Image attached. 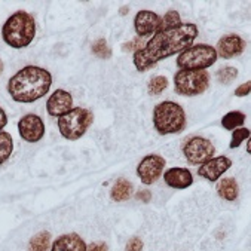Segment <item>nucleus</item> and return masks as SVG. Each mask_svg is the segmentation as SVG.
I'll return each instance as SVG.
<instances>
[{"instance_id": "nucleus-1", "label": "nucleus", "mask_w": 251, "mask_h": 251, "mask_svg": "<svg viewBox=\"0 0 251 251\" xmlns=\"http://www.w3.org/2000/svg\"><path fill=\"white\" fill-rule=\"evenodd\" d=\"M198 34V27L192 23H183L178 27L161 30L155 33L152 39H149L143 48L134 52V66L141 73L153 69L159 61L190 48Z\"/></svg>"}, {"instance_id": "nucleus-2", "label": "nucleus", "mask_w": 251, "mask_h": 251, "mask_svg": "<svg viewBox=\"0 0 251 251\" xmlns=\"http://www.w3.org/2000/svg\"><path fill=\"white\" fill-rule=\"evenodd\" d=\"M52 85V75L39 66H25L8 82V92L17 103H34L45 97Z\"/></svg>"}, {"instance_id": "nucleus-3", "label": "nucleus", "mask_w": 251, "mask_h": 251, "mask_svg": "<svg viewBox=\"0 0 251 251\" xmlns=\"http://www.w3.org/2000/svg\"><path fill=\"white\" fill-rule=\"evenodd\" d=\"M36 36V21L33 15L25 11L12 14L2 27V39L14 49L28 46Z\"/></svg>"}, {"instance_id": "nucleus-4", "label": "nucleus", "mask_w": 251, "mask_h": 251, "mask_svg": "<svg viewBox=\"0 0 251 251\" xmlns=\"http://www.w3.org/2000/svg\"><path fill=\"white\" fill-rule=\"evenodd\" d=\"M184 109L174 101H162L153 109V125L161 135L178 134L186 128Z\"/></svg>"}, {"instance_id": "nucleus-5", "label": "nucleus", "mask_w": 251, "mask_h": 251, "mask_svg": "<svg viewBox=\"0 0 251 251\" xmlns=\"http://www.w3.org/2000/svg\"><path fill=\"white\" fill-rule=\"evenodd\" d=\"M216 48L211 45H192L177 57L180 70H207L217 61Z\"/></svg>"}, {"instance_id": "nucleus-6", "label": "nucleus", "mask_w": 251, "mask_h": 251, "mask_svg": "<svg viewBox=\"0 0 251 251\" xmlns=\"http://www.w3.org/2000/svg\"><path fill=\"white\" fill-rule=\"evenodd\" d=\"M208 86L210 73L207 70H178L174 76V89L183 97L201 95Z\"/></svg>"}, {"instance_id": "nucleus-7", "label": "nucleus", "mask_w": 251, "mask_h": 251, "mask_svg": "<svg viewBox=\"0 0 251 251\" xmlns=\"http://www.w3.org/2000/svg\"><path fill=\"white\" fill-rule=\"evenodd\" d=\"M92 113L88 109L73 107L70 112L58 118L60 134L67 140H77L92 125Z\"/></svg>"}, {"instance_id": "nucleus-8", "label": "nucleus", "mask_w": 251, "mask_h": 251, "mask_svg": "<svg viewBox=\"0 0 251 251\" xmlns=\"http://www.w3.org/2000/svg\"><path fill=\"white\" fill-rule=\"evenodd\" d=\"M183 153L190 165H202L204 162L214 158L216 149L208 138L192 137L183 146Z\"/></svg>"}, {"instance_id": "nucleus-9", "label": "nucleus", "mask_w": 251, "mask_h": 251, "mask_svg": "<svg viewBox=\"0 0 251 251\" xmlns=\"http://www.w3.org/2000/svg\"><path fill=\"white\" fill-rule=\"evenodd\" d=\"M165 159L161 155H147L141 159L137 167V176L140 181L146 186L153 184L164 174Z\"/></svg>"}, {"instance_id": "nucleus-10", "label": "nucleus", "mask_w": 251, "mask_h": 251, "mask_svg": "<svg viewBox=\"0 0 251 251\" xmlns=\"http://www.w3.org/2000/svg\"><path fill=\"white\" fill-rule=\"evenodd\" d=\"M18 132L27 143H37L45 135V124L40 116L34 113L24 115L18 121Z\"/></svg>"}, {"instance_id": "nucleus-11", "label": "nucleus", "mask_w": 251, "mask_h": 251, "mask_svg": "<svg viewBox=\"0 0 251 251\" xmlns=\"http://www.w3.org/2000/svg\"><path fill=\"white\" fill-rule=\"evenodd\" d=\"M134 28L140 37L155 34L162 30V17L152 11H138L134 18Z\"/></svg>"}, {"instance_id": "nucleus-12", "label": "nucleus", "mask_w": 251, "mask_h": 251, "mask_svg": "<svg viewBox=\"0 0 251 251\" xmlns=\"http://www.w3.org/2000/svg\"><path fill=\"white\" fill-rule=\"evenodd\" d=\"M73 109V97L69 91L57 89L46 101V112L49 116L60 118Z\"/></svg>"}, {"instance_id": "nucleus-13", "label": "nucleus", "mask_w": 251, "mask_h": 251, "mask_svg": "<svg viewBox=\"0 0 251 251\" xmlns=\"http://www.w3.org/2000/svg\"><path fill=\"white\" fill-rule=\"evenodd\" d=\"M245 49V40L238 36V34H225L223 37H220V40L217 42V48H216V52L217 57H222L225 60L238 57L244 52Z\"/></svg>"}, {"instance_id": "nucleus-14", "label": "nucleus", "mask_w": 251, "mask_h": 251, "mask_svg": "<svg viewBox=\"0 0 251 251\" xmlns=\"http://www.w3.org/2000/svg\"><path fill=\"white\" fill-rule=\"evenodd\" d=\"M232 167V159H229L227 156H217V158H211L210 161L204 162L199 167L198 174L201 177H204L208 181H217L229 168Z\"/></svg>"}, {"instance_id": "nucleus-15", "label": "nucleus", "mask_w": 251, "mask_h": 251, "mask_svg": "<svg viewBox=\"0 0 251 251\" xmlns=\"http://www.w3.org/2000/svg\"><path fill=\"white\" fill-rule=\"evenodd\" d=\"M164 181L173 189H187L193 183V176L187 168L174 167L164 173Z\"/></svg>"}, {"instance_id": "nucleus-16", "label": "nucleus", "mask_w": 251, "mask_h": 251, "mask_svg": "<svg viewBox=\"0 0 251 251\" xmlns=\"http://www.w3.org/2000/svg\"><path fill=\"white\" fill-rule=\"evenodd\" d=\"M85 241L77 233H66L58 236L51 245V251H86Z\"/></svg>"}, {"instance_id": "nucleus-17", "label": "nucleus", "mask_w": 251, "mask_h": 251, "mask_svg": "<svg viewBox=\"0 0 251 251\" xmlns=\"http://www.w3.org/2000/svg\"><path fill=\"white\" fill-rule=\"evenodd\" d=\"M238 183L232 177L222 178L217 184V193L226 201H235L238 198Z\"/></svg>"}, {"instance_id": "nucleus-18", "label": "nucleus", "mask_w": 251, "mask_h": 251, "mask_svg": "<svg viewBox=\"0 0 251 251\" xmlns=\"http://www.w3.org/2000/svg\"><path fill=\"white\" fill-rule=\"evenodd\" d=\"M132 195V184L126 178H119L112 189V199L116 202H122V201H128Z\"/></svg>"}, {"instance_id": "nucleus-19", "label": "nucleus", "mask_w": 251, "mask_h": 251, "mask_svg": "<svg viewBox=\"0 0 251 251\" xmlns=\"http://www.w3.org/2000/svg\"><path fill=\"white\" fill-rule=\"evenodd\" d=\"M49 248H51V233L42 230L30 239L27 251H48Z\"/></svg>"}, {"instance_id": "nucleus-20", "label": "nucleus", "mask_w": 251, "mask_h": 251, "mask_svg": "<svg viewBox=\"0 0 251 251\" xmlns=\"http://www.w3.org/2000/svg\"><path fill=\"white\" fill-rule=\"evenodd\" d=\"M245 115L239 110H233V112H229L226 113L223 118H222V126L227 131H233L236 128H241L245 122Z\"/></svg>"}, {"instance_id": "nucleus-21", "label": "nucleus", "mask_w": 251, "mask_h": 251, "mask_svg": "<svg viewBox=\"0 0 251 251\" xmlns=\"http://www.w3.org/2000/svg\"><path fill=\"white\" fill-rule=\"evenodd\" d=\"M12 150H14L12 135L6 131H2L0 132V165L5 164L11 158Z\"/></svg>"}, {"instance_id": "nucleus-22", "label": "nucleus", "mask_w": 251, "mask_h": 251, "mask_svg": "<svg viewBox=\"0 0 251 251\" xmlns=\"http://www.w3.org/2000/svg\"><path fill=\"white\" fill-rule=\"evenodd\" d=\"M168 86V79L165 76H153L147 85V91L150 95H161Z\"/></svg>"}, {"instance_id": "nucleus-23", "label": "nucleus", "mask_w": 251, "mask_h": 251, "mask_svg": "<svg viewBox=\"0 0 251 251\" xmlns=\"http://www.w3.org/2000/svg\"><path fill=\"white\" fill-rule=\"evenodd\" d=\"M216 76H217L219 83H222V85H230L236 79V76H238V69L236 67H232V66H225L220 70H217Z\"/></svg>"}, {"instance_id": "nucleus-24", "label": "nucleus", "mask_w": 251, "mask_h": 251, "mask_svg": "<svg viewBox=\"0 0 251 251\" xmlns=\"http://www.w3.org/2000/svg\"><path fill=\"white\" fill-rule=\"evenodd\" d=\"M92 52L98 58H104V60H107V58L112 57V49L107 45L106 39H98V40H95L92 43Z\"/></svg>"}, {"instance_id": "nucleus-25", "label": "nucleus", "mask_w": 251, "mask_h": 251, "mask_svg": "<svg viewBox=\"0 0 251 251\" xmlns=\"http://www.w3.org/2000/svg\"><path fill=\"white\" fill-rule=\"evenodd\" d=\"M248 138H250V129L248 128H244V126L236 128V129L232 131V140H230L229 147L230 149H238Z\"/></svg>"}, {"instance_id": "nucleus-26", "label": "nucleus", "mask_w": 251, "mask_h": 251, "mask_svg": "<svg viewBox=\"0 0 251 251\" xmlns=\"http://www.w3.org/2000/svg\"><path fill=\"white\" fill-rule=\"evenodd\" d=\"M181 23L180 14L177 11H168L164 17H162V30H168V28H174L178 27Z\"/></svg>"}, {"instance_id": "nucleus-27", "label": "nucleus", "mask_w": 251, "mask_h": 251, "mask_svg": "<svg viewBox=\"0 0 251 251\" xmlns=\"http://www.w3.org/2000/svg\"><path fill=\"white\" fill-rule=\"evenodd\" d=\"M125 251H143V241L137 236H132L126 247H125Z\"/></svg>"}, {"instance_id": "nucleus-28", "label": "nucleus", "mask_w": 251, "mask_h": 251, "mask_svg": "<svg viewBox=\"0 0 251 251\" xmlns=\"http://www.w3.org/2000/svg\"><path fill=\"white\" fill-rule=\"evenodd\" d=\"M250 92H251V82H250V80H247L245 83L239 85V86L235 89V95H236V97H245V95H248Z\"/></svg>"}, {"instance_id": "nucleus-29", "label": "nucleus", "mask_w": 251, "mask_h": 251, "mask_svg": "<svg viewBox=\"0 0 251 251\" xmlns=\"http://www.w3.org/2000/svg\"><path fill=\"white\" fill-rule=\"evenodd\" d=\"M86 251H109V247L106 242H92L89 247H86Z\"/></svg>"}, {"instance_id": "nucleus-30", "label": "nucleus", "mask_w": 251, "mask_h": 251, "mask_svg": "<svg viewBox=\"0 0 251 251\" xmlns=\"http://www.w3.org/2000/svg\"><path fill=\"white\" fill-rule=\"evenodd\" d=\"M122 49H124V51H128V52H131V51L137 52L138 51V40H131V42L125 43L122 46Z\"/></svg>"}, {"instance_id": "nucleus-31", "label": "nucleus", "mask_w": 251, "mask_h": 251, "mask_svg": "<svg viewBox=\"0 0 251 251\" xmlns=\"http://www.w3.org/2000/svg\"><path fill=\"white\" fill-rule=\"evenodd\" d=\"M8 125V116H6V113H5V110L0 107V132L3 131V128Z\"/></svg>"}, {"instance_id": "nucleus-32", "label": "nucleus", "mask_w": 251, "mask_h": 251, "mask_svg": "<svg viewBox=\"0 0 251 251\" xmlns=\"http://www.w3.org/2000/svg\"><path fill=\"white\" fill-rule=\"evenodd\" d=\"M150 196H152V195H150V192H149V190H141V192H138V193H137V198H138V199H141L143 202H149V201H150Z\"/></svg>"}, {"instance_id": "nucleus-33", "label": "nucleus", "mask_w": 251, "mask_h": 251, "mask_svg": "<svg viewBox=\"0 0 251 251\" xmlns=\"http://www.w3.org/2000/svg\"><path fill=\"white\" fill-rule=\"evenodd\" d=\"M128 12H129V8H126V6H125V8H122V9H121V15H124V14H125V15H126V14H128Z\"/></svg>"}, {"instance_id": "nucleus-34", "label": "nucleus", "mask_w": 251, "mask_h": 251, "mask_svg": "<svg viewBox=\"0 0 251 251\" xmlns=\"http://www.w3.org/2000/svg\"><path fill=\"white\" fill-rule=\"evenodd\" d=\"M3 69H5V66H3V61L0 60V76H2V73H3Z\"/></svg>"}, {"instance_id": "nucleus-35", "label": "nucleus", "mask_w": 251, "mask_h": 251, "mask_svg": "<svg viewBox=\"0 0 251 251\" xmlns=\"http://www.w3.org/2000/svg\"><path fill=\"white\" fill-rule=\"evenodd\" d=\"M247 153H251V146H250V140H247Z\"/></svg>"}]
</instances>
